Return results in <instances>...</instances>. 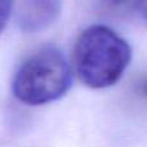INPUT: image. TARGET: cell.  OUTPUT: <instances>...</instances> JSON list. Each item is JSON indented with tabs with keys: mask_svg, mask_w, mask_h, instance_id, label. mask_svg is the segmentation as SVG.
Instances as JSON below:
<instances>
[{
	"mask_svg": "<svg viewBox=\"0 0 147 147\" xmlns=\"http://www.w3.org/2000/svg\"><path fill=\"white\" fill-rule=\"evenodd\" d=\"M132 59L130 45L103 25L86 27L74 48L78 76L86 86L103 89L120 80Z\"/></svg>",
	"mask_w": 147,
	"mask_h": 147,
	"instance_id": "1",
	"label": "cell"
},
{
	"mask_svg": "<svg viewBox=\"0 0 147 147\" xmlns=\"http://www.w3.org/2000/svg\"><path fill=\"white\" fill-rule=\"evenodd\" d=\"M72 74L67 58L53 45L31 53L17 69L12 83L13 94L30 106H40L59 99L71 86Z\"/></svg>",
	"mask_w": 147,
	"mask_h": 147,
	"instance_id": "2",
	"label": "cell"
},
{
	"mask_svg": "<svg viewBox=\"0 0 147 147\" xmlns=\"http://www.w3.org/2000/svg\"><path fill=\"white\" fill-rule=\"evenodd\" d=\"M62 0H23L18 10V25L25 32L45 30L58 18Z\"/></svg>",
	"mask_w": 147,
	"mask_h": 147,
	"instance_id": "3",
	"label": "cell"
},
{
	"mask_svg": "<svg viewBox=\"0 0 147 147\" xmlns=\"http://www.w3.org/2000/svg\"><path fill=\"white\" fill-rule=\"evenodd\" d=\"M106 4L112 9L136 16L147 23V0H106Z\"/></svg>",
	"mask_w": 147,
	"mask_h": 147,
	"instance_id": "4",
	"label": "cell"
},
{
	"mask_svg": "<svg viewBox=\"0 0 147 147\" xmlns=\"http://www.w3.org/2000/svg\"><path fill=\"white\" fill-rule=\"evenodd\" d=\"M12 10V0H0V34L4 30Z\"/></svg>",
	"mask_w": 147,
	"mask_h": 147,
	"instance_id": "5",
	"label": "cell"
},
{
	"mask_svg": "<svg viewBox=\"0 0 147 147\" xmlns=\"http://www.w3.org/2000/svg\"><path fill=\"white\" fill-rule=\"evenodd\" d=\"M141 92H142L143 96L147 97V79L142 83V85H141Z\"/></svg>",
	"mask_w": 147,
	"mask_h": 147,
	"instance_id": "6",
	"label": "cell"
}]
</instances>
